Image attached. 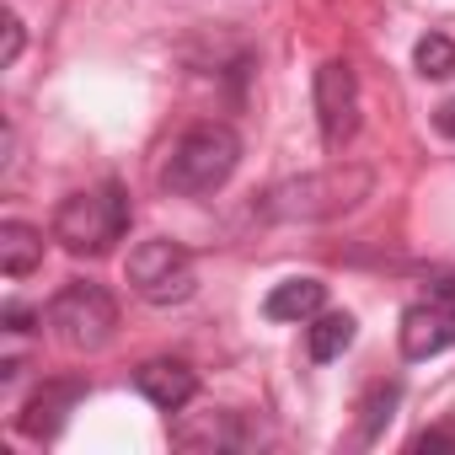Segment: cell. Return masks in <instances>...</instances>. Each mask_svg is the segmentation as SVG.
<instances>
[{"mask_svg":"<svg viewBox=\"0 0 455 455\" xmlns=\"http://www.w3.org/2000/svg\"><path fill=\"white\" fill-rule=\"evenodd\" d=\"M129 193L118 182H102V188H86V193H70L60 209H54V242L76 258H102L113 252L124 236H129Z\"/></svg>","mask_w":455,"mask_h":455,"instance_id":"6da1fadb","label":"cell"},{"mask_svg":"<svg viewBox=\"0 0 455 455\" xmlns=\"http://www.w3.org/2000/svg\"><path fill=\"white\" fill-rule=\"evenodd\" d=\"M236 161H242V134L231 124H193L172 145V156L161 166V182L182 198H204V193L231 182Z\"/></svg>","mask_w":455,"mask_h":455,"instance_id":"7a4b0ae2","label":"cell"},{"mask_svg":"<svg viewBox=\"0 0 455 455\" xmlns=\"http://www.w3.org/2000/svg\"><path fill=\"white\" fill-rule=\"evenodd\" d=\"M49 327H54V338L65 343V348H102L108 338H113V327H118V300L102 290V284H86V279H76V284H65L54 300H49Z\"/></svg>","mask_w":455,"mask_h":455,"instance_id":"3957f363","label":"cell"},{"mask_svg":"<svg viewBox=\"0 0 455 455\" xmlns=\"http://www.w3.org/2000/svg\"><path fill=\"white\" fill-rule=\"evenodd\" d=\"M129 284H134V295L150 300V306H177V300L193 295L198 279H193V258H188L177 242L156 236V242H140V247L129 252Z\"/></svg>","mask_w":455,"mask_h":455,"instance_id":"277c9868","label":"cell"},{"mask_svg":"<svg viewBox=\"0 0 455 455\" xmlns=\"http://www.w3.org/2000/svg\"><path fill=\"white\" fill-rule=\"evenodd\" d=\"M316 124H322V140L338 150L354 140L359 129V76L348 60H327L316 70Z\"/></svg>","mask_w":455,"mask_h":455,"instance_id":"5b68a950","label":"cell"},{"mask_svg":"<svg viewBox=\"0 0 455 455\" xmlns=\"http://www.w3.org/2000/svg\"><path fill=\"white\" fill-rule=\"evenodd\" d=\"M455 343V306L450 300H428V306H407L402 311V354L407 359H434Z\"/></svg>","mask_w":455,"mask_h":455,"instance_id":"8992f818","label":"cell"},{"mask_svg":"<svg viewBox=\"0 0 455 455\" xmlns=\"http://www.w3.org/2000/svg\"><path fill=\"white\" fill-rule=\"evenodd\" d=\"M134 386H140V396H145L150 407H161V412H182V407L198 396V375H193L188 359H145V364L134 370Z\"/></svg>","mask_w":455,"mask_h":455,"instance_id":"52a82bcc","label":"cell"},{"mask_svg":"<svg viewBox=\"0 0 455 455\" xmlns=\"http://www.w3.org/2000/svg\"><path fill=\"white\" fill-rule=\"evenodd\" d=\"M86 396V380H49L44 391L28 396V407L17 412V428L28 439H54L65 428V418L76 412V402Z\"/></svg>","mask_w":455,"mask_h":455,"instance_id":"ba28073f","label":"cell"},{"mask_svg":"<svg viewBox=\"0 0 455 455\" xmlns=\"http://www.w3.org/2000/svg\"><path fill=\"white\" fill-rule=\"evenodd\" d=\"M322 306H327V284H316V279H284V284L268 290L263 316L268 322H311Z\"/></svg>","mask_w":455,"mask_h":455,"instance_id":"9c48e42d","label":"cell"},{"mask_svg":"<svg viewBox=\"0 0 455 455\" xmlns=\"http://www.w3.org/2000/svg\"><path fill=\"white\" fill-rule=\"evenodd\" d=\"M38 263H44V231H33V225H22V220L0 225V274L28 279Z\"/></svg>","mask_w":455,"mask_h":455,"instance_id":"30bf717a","label":"cell"},{"mask_svg":"<svg viewBox=\"0 0 455 455\" xmlns=\"http://www.w3.org/2000/svg\"><path fill=\"white\" fill-rule=\"evenodd\" d=\"M306 343H311V359H316V364H332V359L348 354V343H354V316H348V311H316Z\"/></svg>","mask_w":455,"mask_h":455,"instance_id":"8fae6325","label":"cell"},{"mask_svg":"<svg viewBox=\"0 0 455 455\" xmlns=\"http://www.w3.org/2000/svg\"><path fill=\"white\" fill-rule=\"evenodd\" d=\"M412 65H418V76H428V81H444V76H455V38H444V33H428V38H418V49H412Z\"/></svg>","mask_w":455,"mask_h":455,"instance_id":"7c38bea8","label":"cell"},{"mask_svg":"<svg viewBox=\"0 0 455 455\" xmlns=\"http://www.w3.org/2000/svg\"><path fill=\"white\" fill-rule=\"evenodd\" d=\"M391 407H396V386H380L375 402L364 407V412H370V418H364V439H375V428H380V418H391Z\"/></svg>","mask_w":455,"mask_h":455,"instance_id":"4fadbf2b","label":"cell"},{"mask_svg":"<svg viewBox=\"0 0 455 455\" xmlns=\"http://www.w3.org/2000/svg\"><path fill=\"white\" fill-rule=\"evenodd\" d=\"M412 450H455V428H423L412 439Z\"/></svg>","mask_w":455,"mask_h":455,"instance_id":"5bb4252c","label":"cell"},{"mask_svg":"<svg viewBox=\"0 0 455 455\" xmlns=\"http://www.w3.org/2000/svg\"><path fill=\"white\" fill-rule=\"evenodd\" d=\"M17 54H22V22L6 17V54H0V65H17Z\"/></svg>","mask_w":455,"mask_h":455,"instance_id":"9a60e30c","label":"cell"},{"mask_svg":"<svg viewBox=\"0 0 455 455\" xmlns=\"http://www.w3.org/2000/svg\"><path fill=\"white\" fill-rule=\"evenodd\" d=\"M434 129H439V134H450V140H455V97H450V102H439V108H434Z\"/></svg>","mask_w":455,"mask_h":455,"instance_id":"2e32d148","label":"cell"},{"mask_svg":"<svg viewBox=\"0 0 455 455\" xmlns=\"http://www.w3.org/2000/svg\"><path fill=\"white\" fill-rule=\"evenodd\" d=\"M28 327H33V311L12 306V311H6V332H28Z\"/></svg>","mask_w":455,"mask_h":455,"instance_id":"e0dca14e","label":"cell"},{"mask_svg":"<svg viewBox=\"0 0 455 455\" xmlns=\"http://www.w3.org/2000/svg\"><path fill=\"white\" fill-rule=\"evenodd\" d=\"M439 300H450V306H455V279H450V284H439Z\"/></svg>","mask_w":455,"mask_h":455,"instance_id":"ac0fdd59","label":"cell"}]
</instances>
